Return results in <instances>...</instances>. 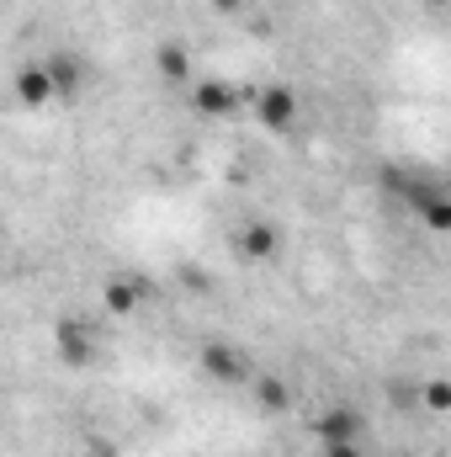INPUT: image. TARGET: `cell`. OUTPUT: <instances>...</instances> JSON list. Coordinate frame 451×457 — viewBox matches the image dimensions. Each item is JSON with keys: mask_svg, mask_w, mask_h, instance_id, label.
<instances>
[{"mask_svg": "<svg viewBox=\"0 0 451 457\" xmlns=\"http://www.w3.org/2000/svg\"><path fill=\"white\" fill-rule=\"evenodd\" d=\"M53 351H59V361L64 367H91L96 361V325L91 320H80V314H64L59 325H53Z\"/></svg>", "mask_w": 451, "mask_h": 457, "instance_id": "cell-1", "label": "cell"}, {"mask_svg": "<svg viewBox=\"0 0 451 457\" xmlns=\"http://www.w3.org/2000/svg\"><path fill=\"white\" fill-rule=\"evenodd\" d=\"M255 102V117L266 122V133H292L298 128V112H303V102H298V91L292 86H266V91H255L250 96Z\"/></svg>", "mask_w": 451, "mask_h": 457, "instance_id": "cell-2", "label": "cell"}, {"mask_svg": "<svg viewBox=\"0 0 451 457\" xmlns=\"http://www.w3.org/2000/svg\"><path fill=\"white\" fill-rule=\"evenodd\" d=\"M197 361H202V372H208L213 383H250V356H244L239 345L208 341L197 351Z\"/></svg>", "mask_w": 451, "mask_h": 457, "instance_id": "cell-3", "label": "cell"}, {"mask_svg": "<svg viewBox=\"0 0 451 457\" xmlns=\"http://www.w3.org/2000/svg\"><path fill=\"white\" fill-rule=\"evenodd\" d=\"M282 228L271 224V219H250V224H239V234H234V250L244 255V261H276L282 255Z\"/></svg>", "mask_w": 451, "mask_h": 457, "instance_id": "cell-4", "label": "cell"}, {"mask_svg": "<svg viewBox=\"0 0 451 457\" xmlns=\"http://www.w3.org/2000/svg\"><path fill=\"white\" fill-rule=\"evenodd\" d=\"M239 102H250V91H239L228 80H192V107L202 117H228L239 112Z\"/></svg>", "mask_w": 451, "mask_h": 457, "instance_id": "cell-5", "label": "cell"}, {"mask_svg": "<svg viewBox=\"0 0 451 457\" xmlns=\"http://www.w3.org/2000/svg\"><path fill=\"white\" fill-rule=\"evenodd\" d=\"M361 431H366V420L350 410V404H330L319 420H314V436H319V447H340V442H361Z\"/></svg>", "mask_w": 451, "mask_h": 457, "instance_id": "cell-6", "label": "cell"}, {"mask_svg": "<svg viewBox=\"0 0 451 457\" xmlns=\"http://www.w3.org/2000/svg\"><path fill=\"white\" fill-rule=\"evenodd\" d=\"M43 70H48L53 102H80V91H86V64H80L75 54H48Z\"/></svg>", "mask_w": 451, "mask_h": 457, "instance_id": "cell-7", "label": "cell"}, {"mask_svg": "<svg viewBox=\"0 0 451 457\" xmlns=\"http://www.w3.org/2000/svg\"><path fill=\"white\" fill-rule=\"evenodd\" d=\"M11 91H16V102H21L27 112L53 107V86H48V70H43V64H21L16 80H11Z\"/></svg>", "mask_w": 451, "mask_h": 457, "instance_id": "cell-8", "label": "cell"}, {"mask_svg": "<svg viewBox=\"0 0 451 457\" xmlns=\"http://www.w3.org/2000/svg\"><path fill=\"white\" fill-rule=\"evenodd\" d=\"M154 70H160L170 86H186V80H192V48H186V43H160V48H154Z\"/></svg>", "mask_w": 451, "mask_h": 457, "instance_id": "cell-9", "label": "cell"}, {"mask_svg": "<svg viewBox=\"0 0 451 457\" xmlns=\"http://www.w3.org/2000/svg\"><path fill=\"white\" fill-rule=\"evenodd\" d=\"M138 298H144L138 282H122V277H112V282L102 287V309H107L112 320H133V314H138Z\"/></svg>", "mask_w": 451, "mask_h": 457, "instance_id": "cell-10", "label": "cell"}, {"mask_svg": "<svg viewBox=\"0 0 451 457\" xmlns=\"http://www.w3.org/2000/svg\"><path fill=\"white\" fill-rule=\"evenodd\" d=\"M250 394H255V404H260L266 415H282V410L292 404V388H287L282 378H271V372H266V378H250Z\"/></svg>", "mask_w": 451, "mask_h": 457, "instance_id": "cell-11", "label": "cell"}, {"mask_svg": "<svg viewBox=\"0 0 451 457\" xmlns=\"http://www.w3.org/2000/svg\"><path fill=\"white\" fill-rule=\"evenodd\" d=\"M420 219H425V228H436V234H447L451 228V203L441 187H430L425 197H420Z\"/></svg>", "mask_w": 451, "mask_h": 457, "instance_id": "cell-12", "label": "cell"}, {"mask_svg": "<svg viewBox=\"0 0 451 457\" xmlns=\"http://www.w3.org/2000/svg\"><path fill=\"white\" fill-rule=\"evenodd\" d=\"M425 410H436V415L451 410V383L447 378H430V383H425Z\"/></svg>", "mask_w": 451, "mask_h": 457, "instance_id": "cell-13", "label": "cell"}, {"mask_svg": "<svg viewBox=\"0 0 451 457\" xmlns=\"http://www.w3.org/2000/svg\"><path fill=\"white\" fill-rule=\"evenodd\" d=\"M324 457H366L361 453V442H340V447H319Z\"/></svg>", "mask_w": 451, "mask_h": 457, "instance_id": "cell-14", "label": "cell"}, {"mask_svg": "<svg viewBox=\"0 0 451 457\" xmlns=\"http://www.w3.org/2000/svg\"><path fill=\"white\" fill-rule=\"evenodd\" d=\"M213 11H218V16H239V11H244V0H213Z\"/></svg>", "mask_w": 451, "mask_h": 457, "instance_id": "cell-15", "label": "cell"}, {"mask_svg": "<svg viewBox=\"0 0 451 457\" xmlns=\"http://www.w3.org/2000/svg\"><path fill=\"white\" fill-rule=\"evenodd\" d=\"M430 5H447V0H430Z\"/></svg>", "mask_w": 451, "mask_h": 457, "instance_id": "cell-16", "label": "cell"}, {"mask_svg": "<svg viewBox=\"0 0 451 457\" xmlns=\"http://www.w3.org/2000/svg\"><path fill=\"white\" fill-rule=\"evenodd\" d=\"M319 457H324V453H319Z\"/></svg>", "mask_w": 451, "mask_h": 457, "instance_id": "cell-17", "label": "cell"}]
</instances>
